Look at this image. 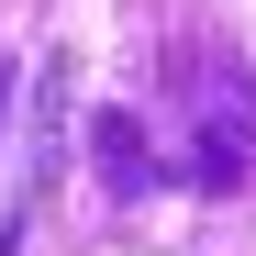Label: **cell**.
<instances>
[{"mask_svg": "<svg viewBox=\"0 0 256 256\" xmlns=\"http://www.w3.org/2000/svg\"><path fill=\"white\" fill-rule=\"evenodd\" d=\"M256 167V78L245 67H190V178L200 190H234Z\"/></svg>", "mask_w": 256, "mask_h": 256, "instance_id": "6da1fadb", "label": "cell"}, {"mask_svg": "<svg viewBox=\"0 0 256 256\" xmlns=\"http://www.w3.org/2000/svg\"><path fill=\"white\" fill-rule=\"evenodd\" d=\"M0 100H12V67H0Z\"/></svg>", "mask_w": 256, "mask_h": 256, "instance_id": "3957f363", "label": "cell"}, {"mask_svg": "<svg viewBox=\"0 0 256 256\" xmlns=\"http://www.w3.org/2000/svg\"><path fill=\"white\" fill-rule=\"evenodd\" d=\"M90 156H100V190H112V200H134V190H156V178H167L134 112H100V122H90Z\"/></svg>", "mask_w": 256, "mask_h": 256, "instance_id": "7a4b0ae2", "label": "cell"}]
</instances>
